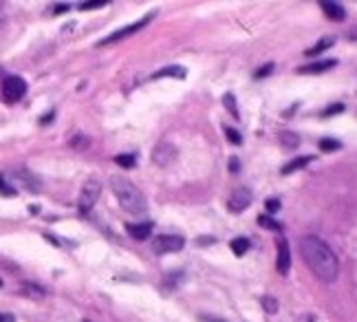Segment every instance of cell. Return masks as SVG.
Returning <instances> with one entry per match:
<instances>
[{
	"label": "cell",
	"mask_w": 357,
	"mask_h": 322,
	"mask_svg": "<svg viewBox=\"0 0 357 322\" xmlns=\"http://www.w3.org/2000/svg\"><path fill=\"white\" fill-rule=\"evenodd\" d=\"M300 254L309 265V269L316 274L322 283H335L340 274V263H337L335 252L329 245L318 239V236H304L300 241Z\"/></svg>",
	"instance_id": "obj_1"
},
{
	"label": "cell",
	"mask_w": 357,
	"mask_h": 322,
	"mask_svg": "<svg viewBox=\"0 0 357 322\" xmlns=\"http://www.w3.org/2000/svg\"><path fill=\"white\" fill-rule=\"evenodd\" d=\"M111 188H113L115 199H117L119 205H122L126 212H130V214H143V212L148 210V201H146V197H143V192L139 190L130 179L113 174Z\"/></svg>",
	"instance_id": "obj_2"
},
{
	"label": "cell",
	"mask_w": 357,
	"mask_h": 322,
	"mask_svg": "<svg viewBox=\"0 0 357 322\" xmlns=\"http://www.w3.org/2000/svg\"><path fill=\"white\" fill-rule=\"evenodd\" d=\"M99 194H101V181L99 179L90 177V179L84 181V186L80 190V199H77V208H80V212H88L90 208H93V205L97 203Z\"/></svg>",
	"instance_id": "obj_3"
},
{
	"label": "cell",
	"mask_w": 357,
	"mask_h": 322,
	"mask_svg": "<svg viewBox=\"0 0 357 322\" xmlns=\"http://www.w3.org/2000/svg\"><path fill=\"white\" fill-rule=\"evenodd\" d=\"M155 18V14H148V16H143L141 20H137V22H132V24H126L124 29H117L115 33H111V35H106L104 40H99L97 42V47H108V44H115V42H119V40H124V38H128V35H132V33H137V31H141L143 27L150 22Z\"/></svg>",
	"instance_id": "obj_4"
},
{
	"label": "cell",
	"mask_w": 357,
	"mask_h": 322,
	"mask_svg": "<svg viewBox=\"0 0 357 322\" xmlns=\"http://www.w3.org/2000/svg\"><path fill=\"white\" fill-rule=\"evenodd\" d=\"M183 245H185V241L181 239V236H177V234H161V236H157V239H155L152 250H155V254H172V252L183 250Z\"/></svg>",
	"instance_id": "obj_5"
},
{
	"label": "cell",
	"mask_w": 357,
	"mask_h": 322,
	"mask_svg": "<svg viewBox=\"0 0 357 322\" xmlns=\"http://www.w3.org/2000/svg\"><path fill=\"white\" fill-rule=\"evenodd\" d=\"M177 159V146L170 142H159L152 150V163L159 168H168L170 163Z\"/></svg>",
	"instance_id": "obj_6"
},
{
	"label": "cell",
	"mask_w": 357,
	"mask_h": 322,
	"mask_svg": "<svg viewBox=\"0 0 357 322\" xmlns=\"http://www.w3.org/2000/svg\"><path fill=\"white\" fill-rule=\"evenodd\" d=\"M25 93H27V82L22 80V77H18V75L5 77L3 95H5V100H7V102H18L20 97H25Z\"/></svg>",
	"instance_id": "obj_7"
},
{
	"label": "cell",
	"mask_w": 357,
	"mask_h": 322,
	"mask_svg": "<svg viewBox=\"0 0 357 322\" xmlns=\"http://www.w3.org/2000/svg\"><path fill=\"white\" fill-rule=\"evenodd\" d=\"M249 205H251V190L249 188H236L227 199V208H229V212H234V214L245 212Z\"/></svg>",
	"instance_id": "obj_8"
},
{
	"label": "cell",
	"mask_w": 357,
	"mask_h": 322,
	"mask_svg": "<svg viewBox=\"0 0 357 322\" xmlns=\"http://www.w3.org/2000/svg\"><path fill=\"white\" fill-rule=\"evenodd\" d=\"M276 247H278L276 269H278V274L287 276V274H289V269H291V250H289L287 239H278V241H276Z\"/></svg>",
	"instance_id": "obj_9"
},
{
	"label": "cell",
	"mask_w": 357,
	"mask_h": 322,
	"mask_svg": "<svg viewBox=\"0 0 357 322\" xmlns=\"http://www.w3.org/2000/svg\"><path fill=\"white\" fill-rule=\"evenodd\" d=\"M152 223L146 221V223H128L126 225V232H128L135 241H146L150 239V234H152Z\"/></svg>",
	"instance_id": "obj_10"
},
{
	"label": "cell",
	"mask_w": 357,
	"mask_h": 322,
	"mask_svg": "<svg viewBox=\"0 0 357 322\" xmlns=\"http://www.w3.org/2000/svg\"><path fill=\"white\" fill-rule=\"evenodd\" d=\"M320 7H322L326 18H331V20H335V22H342L344 18H346V11H344V7L340 3H329V0H322Z\"/></svg>",
	"instance_id": "obj_11"
},
{
	"label": "cell",
	"mask_w": 357,
	"mask_h": 322,
	"mask_svg": "<svg viewBox=\"0 0 357 322\" xmlns=\"http://www.w3.org/2000/svg\"><path fill=\"white\" fill-rule=\"evenodd\" d=\"M335 64H337V60H318V62H309L304 66H300L298 73H324L333 69Z\"/></svg>",
	"instance_id": "obj_12"
},
{
	"label": "cell",
	"mask_w": 357,
	"mask_h": 322,
	"mask_svg": "<svg viewBox=\"0 0 357 322\" xmlns=\"http://www.w3.org/2000/svg\"><path fill=\"white\" fill-rule=\"evenodd\" d=\"M16 179L25 181V183H27V190H31V192H40V190H42V188H40V179L35 177V174L29 172V170H25V168L16 170Z\"/></svg>",
	"instance_id": "obj_13"
},
{
	"label": "cell",
	"mask_w": 357,
	"mask_h": 322,
	"mask_svg": "<svg viewBox=\"0 0 357 322\" xmlns=\"http://www.w3.org/2000/svg\"><path fill=\"white\" fill-rule=\"evenodd\" d=\"M333 44H335V38H331V35H329V38H322L320 42H316V47L307 49L304 56H307V58H316V56H320V53H324L326 49H331Z\"/></svg>",
	"instance_id": "obj_14"
},
{
	"label": "cell",
	"mask_w": 357,
	"mask_h": 322,
	"mask_svg": "<svg viewBox=\"0 0 357 322\" xmlns=\"http://www.w3.org/2000/svg\"><path fill=\"white\" fill-rule=\"evenodd\" d=\"M311 161H313V157H311V155H304V157H295L293 161L284 163V168H282V174H291V172H295V170H300V168L309 166V163H311Z\"/></svg>",
	"instance_id": "obj_15"
},
{
	"label": "cell",
	"mask_w": 357,
	"mask_h": 322,
	"mask_svg": "<svg viewBox=\"0 0 357 322\" xmlns=\"http://www.w3.org/2000/svg\"><path fill=\"white\" fill-rule=\"evenodd\" d=\"M159 77H177V80H183L185 77V69L183 66H166V69L157 71L152 75V80H159Z\"/></svg>",
	"instance_id": "obj_16"
},
{
	"label": "cell",
	"mask_w": 357,
	"mask_h": 322,
	"mask_svg": "<svg viewBox=\"0 0 357 322\" xmlns=\"http://www.w3.org/2000/svg\"><path fill=\"white\" fill-rule=\"evenodd\" d=\"M20 289H22V294L25 296H31V298H44L46 296V289L44 287H40V285H35V283H20Z\"/></svg>",
	"instance_id": "obj_17"
},
{
	"label": "cell",
	"mask_w": 357,
	"mask_h": 322,
	"mask_svg": "<svg viewBox=\"0 0 357 322\" xmlns=\"http://www.w3.org/2000/svg\"><path fill=\"white\" fill-rule=\"evenodd\" d=\"M280 144L284 146V148L293 150V148H298V146H300V137L295 135V132H291V130H284V132H280Z\"/></svg>",
	"instance_id": "obj_18"
},
{
	"label": "cell",
	"mask_w": 357,
	"mask_h": 322,
	"mask_svg": "<svg viewBox=\"0 0 357 322\" xmlns=\"http://www.w3.org/2000/svg\"><path fill=\"white\" fill-rule=\"evenodd\" d=\"M258 225L260 227H265V229H271V232H280L282 225L276 221V218H271L267 214H263V216H258Z\"/></svg>",
	"instance_id": "obj_19"
},
{
	"label": "cell",
	"mask_w": 357,
	"mask_h": 322,
	"mask_svg": "<svg viewBox=\"0 0 357 322\" xmlns=\"http://www.w3.org/2000/svg\"><path fill=\"white\" fill-rule=\"evenodd\" d=\"M223 104H225V108L229 113H232L234 119H240V113H238V106H236V97L232 93H225L223 95Z\"/></svg>",
	"instance_id": "obj_20"
},
{
	"label": "cell",
	"mask_w": 357,
	"mask_h": 322,
	"mask_svg": "<svg viewBox=\"0 0 357 322\" xmlns=\"http://www.w3.org/2000/svg\"><path fill=\"white\" fill-rule=\"evenodd\" d=\"M249 250V239H243V236H238V239L232 241V252L236 256H243V254Z\"/></svg>",
	"instance_id": "obj_21"
},
{
	"label": "cell",
	"mask_w": 357,
	"mask_h": 322,
	"mask_svg": "<svg viewBox=\"0 0 357 322\" xmlns=\"http://www.w3.org/2000/svg\"><path fill=\"white\" fill-rule=\"evenodd\" d=\"M340 148H342V144L337 142V139H329V137L320 139V150H324V153H335V150H340Z\"/></svg>",
	"instance_id": "obj_22"
},
{
	"label": "cell",
	"mask_w": 357,
	"mask_h": 322,
	"mask_svg": "<svg viewBox=\"0 0 357 322\" xmlns=\"http://www.w3.org/2000/svg\"><path fill=\"white\" fill-rule=\"evenodd\" d=\"M115 163H117L119 168H135L137 155H117L115 157Z\"/></svg>",
	"instance_id": "obj_23"
},
{
	"label": "cell",
	"mask_w": 357,
	"mask_h": 322,
	"mask_svg": "<svg viewBox=\"0 0 357 322\" xmlns=\"http://www.w3.org/2000/svg\"><path fill=\"white\" fill-rule=\"evenodd\" d=\"M263 307H265V311L267 313H276L278 311V300L276 298H271V296H263Z\"/></svg>",
	"instance_id": "obj_24"
},
{
	"label": "cell",
	"mask_w": 357,
	"mask_h": 322,
	"mask_svg": "<svg viewBox=\"0 0 357 322\" xmlns=\"http://www.w3.org/2000/svg\"><path fill=\"white\" fill-rule=\"evenodd\" d=\"M225 137L229 139V144H234V146H240V144H243V137H240V132L236 130V128H229V126L225 128Z\"/></svg>",
	"instance_id": "obj_25"
},
{
	"label": "cell",
	"mask_w": 357,
	"mask_h": 322,
	"mask_svg": "<svg viewBox=\"0 0 357 322\" xmlns=\"http://www.w3.org/2000/svg\"><path fill=\"white\" fill-rule=\"evenodd\" d=\"M271 71H274V62H269V64L260 66V69H258L256 73H253V77H256V80H263V77H267Z\"/></svg>",
	"instance_id": "obj_26"
},
{
	"label": "cell",
	"mask_w": 357,
	"mask_h": 322,
	"mask_svg": "<svg viewBox=\"0 0 357 322\" xmlns=\"http://www.w3.org/2000/svg\"><path fill=\"white\" fill-rule=\"evenodd\" d=\"M71 146H73V148H84V146H88V139L84 137L82 132H77V137L71 139Z\"/></svg>",
	"instance_id": "obj_27"
},
{
	"label": "cell",
	"mask_w": 357,
	"mask_h": 322,
	"mask_svg": "<svg viewBox=\"0 0 357 322\" xmlns=\"http://www.w3.org/2000/svg\"><path fill=\"white\" fill-rule=\"evenodd\" d=\"M104 0H93V3H82L80 5V9L82 11H88V9H99V7H104Z\"/></svg>",
	"instance_id": "obj_28"
},
{
	"label": "cell",
	"mask_w": 357,
	"mask_h": 322,
	"mask_svg": "<svg viewBox=\"0 0 357 322\" xmlns=\"http://www.w3.org/2000/svg\"><path fill=\"white\" fill-rule=\"evenodd\" d=\"M337 113H344V104H331L322 115L324 117H331V115H337Z\"/></svg>",
	"instance_id": "obj_29"
},
{
	"label": "cell",
	"mask_w": 357,
	"mask_h": 322,
	"mask_svg": "<svg viewBox=\"0 0 357 322\" xmlns=\"http://www.w3.org/2000/svg\"><path fill=\"white\" fill-rule=\"evenodd\" d=\"M0 194H3V197H14V194H16V188H11L9 183H5V181L0 179Z\"/></svg>",
	"instance_id": "obj_30"
},
{
	"label": "cell",
	"mask_w": 357,
	"mask_h": 322,
	"mask_svg": "<svg viewBox=\"0 0 357 322\" xmlns=\"http://www.w3.org/2000/svg\"><path fill=\"white\" fill-rule=\"evenodd\" d=\"M267 212H278L280 210V201H278V199H267Z\"/></svg>",
	"instance_id": "obj_31"
},
{
	"label": "cell",
	"mask_w": 357,
	"mask_h": 322,
	"mask_svg": "<svg viewBox=\"0 0 357 322\" xmlns=\"http://www.w3.org/2000/svg\"><path fill=\"white\" fill-rule=\"evenodd\" d=\"M229 170H232L234 174H236V172H238V170H240V161L236 159V157H232V159H229Z\"/></svg>",
	"instance_id": "obj_32"
},
{
	"label": "cell",
	"mask_w": 357,
	"mask_h": 322,
	"mask_svg": "<svg viewBox=\"0 0 357 322\" xmlns=\"http://www.w3.org/2000/svg\"><path fill=\"white\" fill-rule=\"evenodd\" d=\"M346 40H350V42H355V44H357V27L348 29V31H346Z\"/></svg>",
	"instance_id": "obj_33"
},
{
	"label": "cell",
	"mask_w": 357,
	"mask_h": 322,
	"mask_svg": "<svg viewBox=\"0 0 357 322\" xmlns=\"http://www.w3.org/2000/svg\"><path fill=\"white\" fill-rule=\"evenodd\" d=\"M7 22V11H5V7H3V3H0V27Z\"/></svg>",
	"instance_id": "obj_34"
},
{
	"label": "cell",
	"mask_w": 357,
	"mask_h": 322,
	"mask_svg": "<svg viewBox=\"0 0 357 322\" xmlns=\"http://www.w3.org/2000/svg\"><path fill=\"white\" fill-rule=\"evenodd\" d=\"M0 322H16V318L11 313H0Z\"/></svg>",
	"instance_id": "obj_35"
},
{
	"label": "cell",
	"mask_w": 357,
	"mask_h": 322,
	"mask_svg": "<svg viewBox=\"0 0 357 322\" xmlns=\"http://www.w3.org/2000/svg\"><path fill=\"white\" fill-rule=\"evenodd\" d=\"M64 11H69V5H58L56 7V14H64Z\"/></svg>",
	"instance_id": "obj_36"
},
{
	"label": "cell",
	"mask_w": 357,
	"mask_h": 322,
	"mask_svg": "<svg viewBox=\"0 0 357 322\" xmlns=\"http://www.w3.org/2000/svg\"><path fill=\"white\" fill-rule=\"evenodd\" d=\"M198 243H201V245H205V243H208V245H212V243H214V239H212V236H208V239H205V236H203V239L198 241Z\"/></svg>",
	"instance_id": "obj_37"
},
{
	"label": "cell",
	"mask_w": 357,
	"mask_h": 322,
	"mask_svg": "<svg viewBox=\"0 0 357 322\" xmlns=\"http://www.w3.org/2000/svg\"><path fill=\"white\" fill-rule=\"evenodd\" d=\"M203 322H223V320H216V318H210V315H203V318H201Z\"/></svg>",
	"instance_id": "obj_38"
},
{
	"label": "cell",
	"mask_w": 357,
	"mask_h": 322,
	"mask_svg": "<svg viewBox=\"0 0 357 322\" xmlns=\"http://www.w3.org/2000/svg\"><path fill=\"white\" fill-rule=\"evenodd\" d=\"M0 287H3V281H0Z\"/></svg>",
	"instance_id": "obj_39"
}]
</instances>
